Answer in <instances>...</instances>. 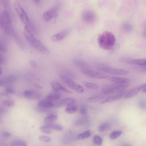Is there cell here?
I'll use <instances>...</instances> for the list:
<instances>
[{
	"instance_id": "obj_1",
	"label": "cell",
	"mask_w": 146,
	"mask_h": 146,
	"mask_svg": "<svg viewBox=\"0 0 146 146\" xmlns=\"http://www.w3.org/2000/svg\"><path fill=\"white\" fill-rule=\"evenodd\" d=\"M116 39L113 34L110 32H105L98 36V42L100 48L104 50L112 49L116 43Z\"/></svg>"
},
{
	"instance_id": "obj_2",
	"label": "cell",
	"mask_w": 146,
	"mask_h": 146,
	"mask_svg": "<svg viewBox=\"0 0 146 146\" xmlns=\"http://www.w3.org/2000/svg\"><path fill=\"white\" fill-rule=\"evenodd\" d=\"M24 34L27 41L34 48L44 53L48 54L49 53L48 49L34 36L27 26L25 27Z\"/></svg>"
},
{
	"instance_id": "obj_3",
	"label": "cell",
	"mask_w": 146,
	"mask_h": 146,
	"mask_svg": "<svg viewBox=\"0 0 146 146\" xmlns=\"http://www.w3.org/2000/svg\"><path fill=\"white\" fill-rule=\"evenodd\" d=\"M0 23L3 31L8 35H11L12 31L11 17L9 13L5 10L1 13Z\"/></svg>"
},
{
	"instance_id": "obj_4",
	"label": "cell",
	"mask_w": 146,
	"mask_h": 146,
	"mask_svg": "<svg viewBox=\"0 0 146 146\" xmlns=\"http://www.w3.org/2000/svg\"><path fill=\"white\" fill-rule=\"evenodd\" d=\"M97 68L98 69L102 72L114 75H125L129 73V71L126 69L115 68L102 64L98 65Z\"/></svg>"
},
{
	"instance_id": "obj_5",
	"label": "cell",
	"mask_w": 146,
	"mask_h": 146,
	"mask_svg": "<svg viewBox=\"0 0 146 146\" xmlns=\"http://www.w3.org/2000/svg\"><path fill=\"white\" fill-rule=\"evenodd\" d=\"M59 77L67 85L75 92L79 93H82L84 90L83 88L80 85L77 84L69 77L64 74H61Z\"/></svg>"
},
{
	"instance_id": "obj_6",
	"label": "cell",
	"mask_w": 146,
	"mask_h": 146,
	"mask_svg": "<svg viewBox=\"0 0 146 146\" xmlns=\"http://www.w3.org/2000/svg\"><path fill=\"white\" fill-rule=\"evenodd\" d=\"M129 85V83L125 84H113L107 85L104 86L101 91L104 94L117 93L118 92L124 90L125 88Z\"/></svg>"
},
{
	"instance_id": "obj_7",
	"label": "cell",
	"mask_w": 146,
	"mask_h": 146,
	"mask_svg": "<svg viewBox=\"0 0 146 146\" xmlns=\"http://www.w3.org/2000/svg\"><path fill=\"white\" fill-rule=\"evenodd\" d=\"M60 4L57 2L55 3L51 8L44 13L43 18L46 22H48L53 18L57 17L58 15Z\"/></svg>"
},
{
	"instance_id": "obj_8",
	"label": "cell",
	"mask_w": 146,
	"mask_h": 146,
	"mask_svg": "<svg viewBox=\"0 0 146 146\" xmlns=\"http://www.w3.org/2000/svg\"><path fill=\"white\" fill-rule=\"evenodd\" d=\"M81 71L84 75L93 78L108 80L109 76L106 74L90 70L89 68L81 69Z\"/></svg>"
},
{
	"instance_id": "obj_9",
	"label": "cell",
	"mask_w": 146,
	"mask_h": 146,
	"mask_svg": "<svg viewBox=\"0 0 146 146\" xmlns=\"http://www.w3.org/2000/svg\"><path fill=\"white\" fill-rule=\"evenodd\" d=\"M15 11L19 18L24 24L27 26L29 23V19L24 10L19 3L16 2L13 4Z\"/></svg>"
},
{
	"instance_id": "obj_10",
	"label": "cell",
	"mask_w": 146,
	"mask_h": 146,
	"mask_svg": "<svg viewBox=\"0 0 146 146\" xmlns=\"http://www.w3.org/2000/svg\"><path fill=\"white\" fill-rule=\"evenodd\" d=\"M120 61L125 64H133L140 66H146V58L134 59L122 57L120 59Z\"/></svg>"
},
{
	"instance_id": "obj_11",
	"label": "cell",
	"mask_w": 146,
	"mask_h": 146,
	"mask_svg": "<svg viewBox=\"0 0 146 146\" xmlns=\"http://www.w3.org/2000/svg\"><path fill=\"white\" fill-rule=\"evenodd\" d=\"M82 18L83 21L86 23H93L95 21L97 15L92 10H87L83 12Z\"/></svg>"
},
{
	"instance_id": "obj_12",
	"label": "cell",
	"mask_w": 146,
	"mask_h": 146,
	"mask_svg": "<svg viewBox=\"0 0 146 146\" xmlns=\"http://www.w3.org/2000/svg\"><path fill=\"white\" fill-rule=\"evenodd\" d=\"M24 96L27 99L31 100H38L42 97V94L39 92L32 90H27L23 92Z\"/></svg>"
},
{
	"instance_id": "obj_13",
	"label": "cell",
	"mask_w": 146,
	"mask_h": 146,
	"mask_svg": "<svg viewBox=\"0 0 146 146\" xmlns=\"http://www.w3.org/2000/svg\"><path fill=\"white\" fill-rule=\"evenodd\" d=\"M126 92V91L124 89L118 92L114 95L102 101L100 103L102 104H104L117 100L120 99L124 95V96Z\"/></svg>"
},
{
	"instance_id": "obj_14",
	"label": "cell",
	"mask_w": 146,
	"mask_h": 146,
	"mask_svg": "<svg viewBox=\"0 0 146 146\" xmlns=\"http://www.w3.org/2000/svg\"><path fill=\"white\" fill-rule=\"evenodd\" d=\"M70 32L69 29L62 30L52 36L51 39L54 42H59L65 38L69 34Z\"/></svg>"
},
{
	"instance_id": "obj_15",
	"label": "cell",
	"mask_w": 146,
	"mask_h": 146,
	"mask_svg": "<svg viewBox=\"0 0 146 146\" xmlns=\"http://www.w3.org/2000/svg\"><path fill=\"white\" fill-rule=\"evenodd\" d=\"M51 84L53 90L56 92L63 91L67 93H71V92L66 89L57 81H52L51 83Z\"/></svg>"
},
{
	"instance_id": "obj_16",
	"label": "cell",
	"mask_w": 146,
	"mask_h": 146,
	"mask_svg": "<svg viewBox=\"0 0 146 146\" xmlns=\"http://www.w3.org/2000/svg\"><path fill=\"white\" fill-rule=\"evenodd\" d=\"M143 88V84L133 88L125 94L124 97V98L128 99L134 97Z\"/></svg>"
},
{
	"instance_id": "obj_17",
	"label": "cell",
	"mask_w": 146,
	"mask_h": 146,
	"mask_svg": "<svg viewBox=\"0 0 146 146\" xmlns=\"http://www.w3.org/2000/svg\"><path fill=\"white\" fill-rule=\"evenodd\" d=\"M108 80L115 84H122L129 83L130 81L129 79L127 78L110 76L109 77Z\"/></svg>"
},
{
	"instance_id": "obj_18",
	"label": "cell",
	"mask_w": 146,
	"mask_h": 146,
	"mask_svg": "<svg viewBox=\"0 0 146 146\" xmlns=\"http://www.w3.org/2000/svg\"><path fill=\"white\" fill-rule=\"evenodd\" d=\"M16 80L15 77L12 75L7 77L4 79H1L0 80V86H4L10 84L14 83Z\"/></svg>"
},
{
	"instance_id": "obj_19",
	"label": "cell",
	"mask_w": 146,
	"mask_h": 146,
	"mask_svg": "<svg viewBox=\"0 0 146 146\" xmlns=\"http://www.w3.org/2000/svg\"><path fill=\"white\" fill-rule=\"evenodd\" d=\"M38 106L40 107L49 109L53 107V102L46 99L41 100L38 102Z\"/></svg>"
},
{
	"instance_id": "obj_20",
	"label": "cell",
	"mask_w": 146,
	"mask_h": 146,
	"mask_svg": "<svg viewBox=\"0 0 146 146\" xmlns=\"http://www.w3.org/2000/svg\"><path fill=\"white\" fill-rule=\"evenodd\" d=\"M57 116L55 114H51L47 116L44 119V123L46 124H50L53 123L54 122L57 120Z\"/></svg>"
},
{
	"instance_id": "obj_21",
	"label": "cell",
	"mask_w": 146,
	"mask_h": 146,
	"mask_svg": "<svg viewBox=\"0 0 146 146\" xmlns=\"http://www.w3.org/2000/svg\"><path fill=\"white\" fill-rule=\"evenodd\" d=\"M73 63L74 65L81 68V69L88 68L87 63L82 60L79 59H74Z\"/></svg>"
},
{
	"instance_id": "obj_22",
	"label": "cell",
	"mask_w": 146,
	"mask_h": 146,
	"mask_svg": "<svg viewBox=\"0 0 146 146\" xmlns=\"http://www.w3.org/2000/svg\"><path fill=\"white\" fill-rule=\"evenodd\" d=\"M61 97V94L56 92L47 94L45 97V99L52 101L58 100Z\"/></svg>"
},
{
	"instance_id": "obj_23",
	"label": "cell",
	"mask_w": 146,
	"mask_h": 146,
	"mask_svg": "<svg viewBox=\"0 0 146 146\" xmlns=\"http://www.w3.org/2000/svg\"><path fill=\"white\" fill-rule=\"evenodd\" d=\"M83 84L87 89L93 90L98 89V85L96 83L84 81Z\"/></svg>"
},
{
	"instance_id": "obj_24",
	"label": "cell",
	"mask_w": 146,
	"mask_h": 146,
	"mask_svg": "<svg viewBox=\"0 0 146 146\" xmlns=\"http://www.w3.org/2000/svg\"><path fill=\"white\" fill-rule=\"evenodd\" d=\"M62 104L64 106H69L73 105L75 103V101L73 98H67L61 100Z\"/></svg>"
},
{
	"instance_id": "obj_25",
	"label": "cell",
	"mask_w": 146,
	"mask_h": 146,
	"mask_svg": "<svg viewBox=\"0 0 146 146\" xmlns=\"http://www.w3.org/2000/svg\"><path fill=\"white\" fill-rule=\"evenodd\" d=\"M110 125L108 123H104L99 125L98 130L100 132H103L109 130L111 129Z\"/></svg>"
},
{
	"instance_id": "obj_26",
	"label": "cell",
	"mask_w": 146,
	"mask_h": 146,
	"mask_svg": "<svg viewBox=\"0 0 146 146\" xmlns=\"http://www.w3.org/2000/svg\"><path fill=\"white\" fill-rule=\"evenodd\" d=\"M40 130L44 133L49 134L51 133L53 130L49 125L47 124L41 127Z\"/></svg>"
},
{
	"instance_id": "obj_27",
	"label": "cell",
	"mask_w": 146,
	"mask_h": 146,
	"mask_svg": "<svg viewBox=\"0 0 146 146\" xmlns=\"http://www.w3.org/2000/svg\"><path fill=\"white\" fill-rule=\"evenodd\" d=\"M12 146H27V143L24 141L21 140H13L11 143Z\"/></svg>"
},
{
	"instance_id": "obj_28",
	"label": "cell",
	"mask_w": 146,
	"mask_h": 146,
	"mask_svg": "<svg viewBox=\"0 0 146 146\" xmlns=\"http://www.w3.org/2000/svg\"><path fill=\"white\" fill-rule=\"evenodd\" d=\"M77 110V107L73 105L67 106L66 108L65 111L68 114H72L76 113Z\"/></svg>"
},
{
	"instance_id": "obj_29",
	"label": "cell",
	"mask_w": 146,
	"mask_h": 146,
	"mask_svg": "<svg viewBox=\"0 0 146 146\" xmlns=\"http://www.w3.org/2000/svg\"><path fill=\"white\" fill-rule=\"evenodd\" d=\"M123 132L120 130L115 131L112 132L110 135V138L111 140H114L122 135Z\"/></svg>"
},
{
	"instance_id": "obj_30",
	"label": "cell",
	"mask_w": 146,
	"mask_h": 146,
	"mask_svg": "<svg viewBox=\"0 0 146 146\" xmlns=\"http://www.w3.org/2000/svg\"><path fill=\"white\" fill-rule=\"evenodd\" d=\"M91 132L90 130H87L83 133H81L77 136V138L79 140L87 138L90 137Z\"/></svg>"
},
{
	"instance_id": "obj_31",
	"label": "cell",
	"mask_w": 146,
	"mask_h": 146,
	"mask_svg": "<svg viewBox=\"0 0 146 146\" xmlns=\"http://www.w3.org/2000/svg\"><path fill=\"white\" fill-rule=\"evenodd\" d=\"M104 98L99 96H94L88 98L87 101L90 103H96L100 101L103 99Z\"/></svg>"
},
{
	"instance_id": "obj_32",
	"label": "cell",
	"mask_w": 146,
	"mask_h": 146,
	"mask_svg": "<svg viewBox=\"0 0 146 146\" xmlns=\"http://www.w3.org/2000/svg\"><path fill=\"white\" fill-rule=\"evenodd\" d=\"M3 105L7 107L11 108L14 106V101L11 100H6L3 101Z\"/></svg>"
},
{
	"instance_id": "obj_33",
	"label": "cell",
	"mask_w": 146,
	"mask_h": 146,
	"mask_svg": "<svg viewBox=\"0 0 146 146\" xmlns=\"http://www.w3.org/2000/svg\"><path fill=\"white\" fill-rule=\"evenodd\" d=\"M49 125L52 128V130L58 131H62L63 130V127L60 124L53 123Z\"/></svg>"
},
{
	"instance_id": "obj_34",
	"label": "cell",
	"mask_w": 146,
	"mask_h": 146,
	"mask_svg": "<svg viewBox=\"0 0 146 146\" xmlns=\"http://www.w3.org/2000/svg\"><path fill=\"white\" fill-rule=\"evenodd\" d=\"M93 141L94 143L98 145H101L102 144V139L98 135L94 136L93 138Z\"/></svg>"
},
{
	"instance_id": "obj_35",
	"label": "cell",
	"mask_w": 146,
	"mask_h": 146,
	"mask_svg": "<svg viewBox=\"0 0 146 146\" xmlns=\"http://www.w3.org/2000/svg\"><path fill=\"white\" fill-rule=\"evenodd\" d=\"M36 111L40 113H46L50 111L49 108H46L38 106L36 108Z\"/></svg>"
},
{
	"instance_id": "obj_36",
	"label": "cell",
	"mask_w": 146,
	"mask_h": 146,
	"mask_svg": "<svg viewBox=\"0 0 146 146\" xmlns=\"http://www.w3.org/2000/svg\"><path fill=\"white\" fill-rule=\"evenodd\" d=\"M39 139L40 140L45 142H48L51 140V138H50L44 135H40Z\"/></svg>"
},
{
	"instance_id": "obj_37",
	"label": "cell",
	"mask_w": 146,
	"mask_h": 146,
	"mask_svg": "<svg viewBox=\"0 0 146 146\" xmlns=\"http://www.w3.org/2000/svg\"><path fill=\"white\" fill-rule=\"evenodd\" d=\"M5 92L7 93L13 94L15 93L14 88L11 87H7L5 89Z\"/></svg>"
},
{
	"instance_id": "obj_38",
	"label": "cell",
	"mask_w": 146,
	"mask_h": 146,
	"mask_svg": "<svg viewBox=\"0 0 146 146\" xmlns=\"http://www.w3.org/2000/svg\"><path fill=\"white\" fill-rule=\"evenodd\" d=\"M87 110L86 107L83 105L80 108V113L81 114L83 115H86L87 114Z\"/></svg>"
},
{
	"instance_id": "obj_39",
	"label": "cell",
	"mask_w": 146,
	"mask_h": 146,
	"mask_svg": "<svg viewBox=\"0 0 146 146\" xmlns=\"http://www.w3.org/2000/svg\"><path fill=\"white\" fill-rule=\"evenodd\" d=\"M138 67L137 69L140 72L144 73H146V66H140Z\"/></svg>"
},
{
	"instance_id": "obj_40",
	"label": "cell",
	"mask_w": 146,
	"mask_h": 146,
	"mask_svg": "<svg viewBox=\"0 0 146 146\" xmlns=\"http://www.w3.org/2000/svg\"><path fill=\"white\" fill-rule=\"evenodd\" d=\"M2 135L3 137H4L8 138L11 137L12 136V134L9 132H3Z\"/></svg>"
},
{
	"instance_id": "obj_41",
	"label": "cell",
	"mask_w": 146,
	"mask_h": 146,
	"mask_svg": "<svg viewBox=\"0 0 146 146\" xmlns=\"http://www.w3.org/2000/svg\"><path fill=\"white\" fill-rule=\"evenodd\" d=\"M139 106L142 108H144L146 107V104L143 100H141L139 103Z\"/></svg>"
},
{
	"instance_id": "obj_42",
	"label": "cell",
	"mask_w": 146,
	"mask_h": 146,
	"mask_svg": "<svg viewBox=\"0 0 146 146\" xmlns=\"http://www.w3.org/2000/svg\"><path fill=\"white\" fill-rule=\"evenodd\" d=\"M29 63L31 66L36 67V64L35 61L31 60L29 61Z\"/></svg>"
},
{
	"instance_id": "obj_43",
	"label": "cell",
	"mask_w": 146,
	"mask_h": 146,
	"mask_svg": "<svg viewBox=\"0 0 146 146\" xmlns=\"http://www.w3.org/2000/svg\"><path fill=\"white\" fill-rule=\"evenodd\" d=\"M1 113L2 114H4L7 113L8 110L6 109L4 107H1Z\"/></svg>"
},
{
	"instance_id": "obj_44",
	"label": "cell",
	"mask_w": 146,
	"mask_h": 146,
	"mask_svg": "<svg viewBox=\"0 0 146 146\" xmlns=\"http://www.w3.org/2000/svg\"><path fill=\"white\" fill-rule=\"evenodd\" d=\"M6 61V59L5 57L3 55H2L1 54V64H4Z\"/></svg>"
},
{
	"instance_id": "obj_45",
	"label": "cell",
	"mask_w": 146,
	"mask_h": 146,
	"mask_svg": "<svg viewBox=\"0 0 146 146\" xmlns=\"http://www.w3.org/2000/svg\"><path fill=\"white\" fill-rule=\"evenodd\" d=\"M143 88L142 90L143 92L146 93V83L143 84Z\"/></svg>"
},
{
	"instance_id": "obj_46",
	"label": "cell",
	"mask_w": 146,
	"mask_h": 146,
	"mask_svg": "<svg viewBox=\"0 0 146 146\" xmlns=\"http://www.w3.org/2000/svg\"><path fill=\"white\" fill-rule=\"evenodd\" d=\"M34 86L36 88H38V89H42V87L41 86L38 84H34Z\"/></svg>"
},
{
	"instance_id": "obj_47",
	"label": "cell",
	"mask_w": 146,
	"mask_h": 146,
	"mask_svg": "<svg viewBox=\"0 0 146 146\" xmlns=\"http://www.w3.org/2000/svg\"><path fill=\"white\" fill-rule=\"evenodd\" d=\"M40 1H33V2L36 5L39 4L40 3Z\"/></svg>"
},
{
	"instance_id": "obj_48",
	"label": "cell",
	"mask_w": 146,
	"mask_h": 146,
	"mask_svg": "<svg viewBox=\"0 0 146 146\" xmlns=\"http://www.w3.org/2000/svg\"><path fill=\"white\" fill-rule=\"evenodd\" d=\"M2 73V69H1H1H0V74H1V75Z\"/></svg>"
},
{
	"instance_id": "obj_49",
	"label": "cell",
	"mask_w": 146,
	"mask_h": 146,
	"mask_svg": "<svg viewBox=\"0 0 146 146\" xmlns=\"http://www.w3.org/2000/svg\"><path fill=\"white\" fill-rule=\"evenodd\" d=\"M125 146H130V145H125Z\"/></svg>"
}]
</instances>
